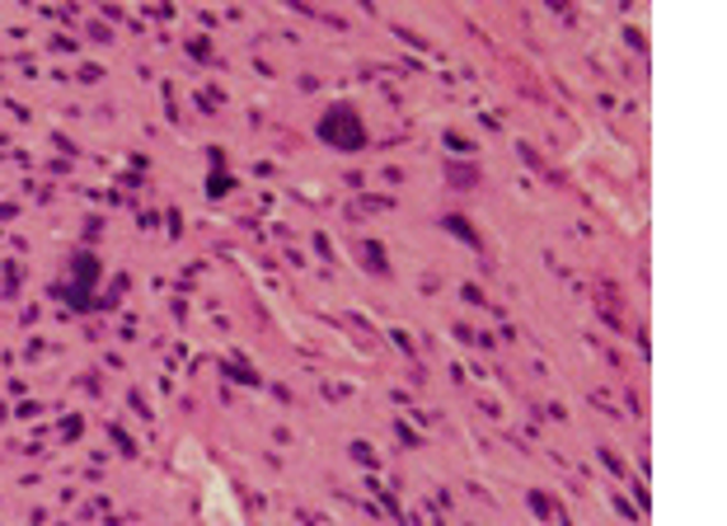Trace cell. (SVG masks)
<instances>
[{
	"mask_svg": "<svg viewBox=\"0 0 727 526\" xmlns=\"http://www.w3.org/2000/svg\"><path fill=\"white\" fill-rule=\"evenodd\" d=\"M319 132H324L333 146H362V122L352 118V113H343V109H339V113H329Z\"/></svg>",
	"mask_w": 727,
	"mask_h": 526,
	"instance_id": "cell-1",
	"label": "cell"
}]
</instances>
